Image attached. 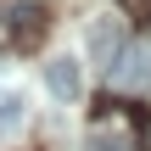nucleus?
<instances>
[{
  "mask_svg": "<svg viewBox=\"0 0 151 151\" xmlns=\"http://www.w3.org/2000/svg\"><path fill=\"white\" fill-rule=\"evenodd\" d=\"M140 22H151V0H140Z\"/></svg>",
  "mask_w": 151,
  "mask_h": 151,
  "instance_id": "obj_7",
  "label": "nucleus"
},
{
  "mask_svg": "<svg viewBox=\"0 0 151 151\" xmlns=\"http://www.w3.org/2000/svg\"><path fill=\"white\" fill-rule=\"evenodd\" d=\"M17 118H22V95L6 90V95H0V129H17Z\"/></svg>",
  "mask_w": 151,
  "mask_h": 151,
  "instance_id": "obj_5",
  "label": "nucleus"
},
{
  "mask_svg": "<svg viewBox=\"0 0 151 151\" xmlns=\"http://www.w3.org/2000/svg\"><path fill=\"white\" fill-rule=\"evenodd\" d=\"M45 84H50L56 101H73V95H78V62H73V56H50V62H45Z\"/></svg>",
  "mask_w": 151,
  "mask_h": 151,
  "instance_id": "obj_4",
  "label": "nucleus"
},
{
  "mask_svg": "<svg viewBox=\"0 0 151 151\" xmlns=\"http://www.w3.org/2000/svg\"><path fill=\"white\" fill-rule=\"evenodd\" d=\"M140 146L151 151V112H140Z\"/></svg>",
  "mask_w": 151,
  "mask_h": 151,
  "instance_id": "obj_6",
  "label": "nucleus"
},
{
  "mask_svg": "<svg viewBox=\"0 0 151 151\" xmlns=\"http://www.w3.org/2000/svg\"><path fill=\"white\" fill-rule=\"evenodd\" d=\"M84 45H90V62H95V67H112V62H118V50L129 45L123 17H95V22H90V34H84Z\"/></svg>",
  "mask_w": 151,
  "mask_h": 151,
  "instance_id": "obj_2",
  "label": "nucleus"
},
{
  "mask_svg": "<svg viewBox=\"0 0 151 151\" xmlns=\"http://www.w3.org/2000/svg\"><path fill=\"white\" fill-rule=\"evenodd\" d=\"M106 73H112V84H118V90H129V95H134V90H151V45H134V50L123 45V50H118V62H112Z\"/></svg>",
  "mask_w": 151,
  "mask_h": 151,
  "instance_id": "obj_3",
  "label": "nucleus"
},
{
  "mask_svg": "<svg viewBox=\"0 0 151 151\" xmlns=\"http://www.w3.org/2000/svg\"><path fill=\"white\" fill-rule=\"evenodd\" d=\"M6 34H11L17 50H39L45 34H50V11L45 6H11L6 11Z\"/></svg>",
  "mask_w": 151,
  "mask_h": 151,
  "instance_id": "obj_1",
  "label": "nucleus"
}]
</instances>
